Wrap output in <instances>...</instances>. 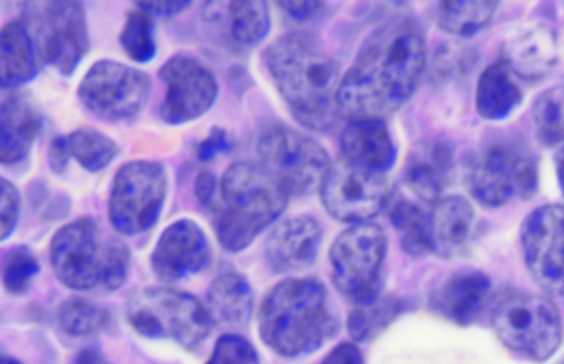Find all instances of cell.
Wrapping results in <instances>:
<instances>
[{"instance_id":"6da1fadb","label":"cell","mask_w":564,"mask_h":364,"mask_svg":"<svg viewBox=\"0 0 564 364\" xmlns=\"http://www.w3.org/2000/svg\"><path fill=\"white\" fill-rule=\"evenodd\" d=\"M427 49L420 26L397 16L370 33L341 76L338 109L348 121L384 119L400 111L420 86Z\"/></svg>"},{"instance_id":"7a4b0ae2","label":"cell","mask_w":564,"mask_h":364,"mask_svg":"<svg viewBox=\"0 0 564 364\" xmlns=\"http://www.w3.org/2000/svg\"><path fill=\"white\" fill-rule=\"evenodd\" d=\"M263 62L299 124L315 132L337 124L340 66L314 36H280L264 49Z\"/></svg>"},{"instance_id":"3957f363","label":"cell","mask_w":564,"mask_h":364,"mask_svg":"<svg viewBox=\"0 0 564 364\" xmlns=\"http://www.w3.org/2000/svg\"><path fill=\"white\" fill-rule=\"evenodd\" d=\"M260 335L284 359L317 352L338 333V317L327 287L314 277L285 279L278 284L261 306Z\"/></svg>"},{"instance_id":"277c9868","label":"cell","mask_w":564,"mask_h":364,"mask_svg":"<svg viewBox=\"0 0 564 364\" xmlns=\"http://www.w3.org/2000/svg\"><path fill=\"white\" fill-rule=\"evenodd\" d=\"M215 201V231L228 253L251 246L270 224L281 217L289 194L260 164L238 162L225 172L220 195Z\"/></svg>"},{"instance_id":"5b68a950","label":"cell","mask_w":564,"mask_h":364,"mask_svg":"<svg viewBox=\"0 0 564 364\" xmlns=\"http://www.w3.org/2000/svg\"><path fill=\"white\" fill-rule=\"evenodd\" d=\"M50 263L56 279L68 289L115 293L128 279L131 253L124 241L106 234L91 218H82L56 231Z\"/></svg>"},{"instance_id":"8992f818","label":"cell","mask_w":564,"mask_h":364,"mask_svg":"<svg viewBox=\"0 0 564 364\" xmlns=\"http://www.w3.org/2000/svg\"><path fill=\"white\" fill-rule=\"evenodd\" d=\"M128 320L149 340H169L187 352L210 337L214 322L207 306L184 290L145 287L129 299Z\"/></svg>"},{"instance_id":"52a82bcc","label":"cell","mask_w":564,"mask_h":364,"mask_svg":"<svg viewBox=\"0 0 564 364\" xmlns=\"http://www.w3.org/2000/svg\"><path fill=\"white\" fill-rule=\"evenodd\" d=\"M492 329L503 346L533 362H546L558 352L563 320L552 299L536 294L512 293L497 302Z\"/></svg>"},{"instance_id":"ba28073f","label":"cell","mask_w":564,"mask_h":364,"mask_svg":"<svg viewBox=\"0 0 564 364\" xmlns=\"http://www.w3.org/2000/svg\"><path fill=\"white\" fill-rule=\"evenodd\" d=\"M467 180L470 194L484 207L530 200L539 190V161L532 151L513 142L490 144L474 155Z\"/></svg>"},{"instance_id":"9c48e42d","label":"cell","mask_w":564,"mask_h":364,"mask_svg":"<svg viewBox=\"0 0 564 364\" xmlns=\"http://www.w3.org/2000/svg\"><path fill=\"white\" fill-rule=\"evenodd\" d=\"M257 151L261 167L276 178L289 197L314 194L332 164L318 142L289 125H271L261 132Z\"/></svg>"},{"instance_id":"30bf717a","label":"cell","mask_w":564,"mask_h":364,"mask_svg":"<svg viewBox=\"0 0 564 364\" xmlns=\"http://www.w3.org/2000/svg\"><path fill=\"white\" fill-rule=\"evenodd\" d=\"M388 243L378 224L358 223L332 244V279L341 296L351 302L380 294Z\"/></svg>"},{"instance_id":"8fae6325","label":"cell","mask_w":564,"mask_h":364,"mask_svg":"<svg viewBox=\"0 0 564 364\" xmlns=\"http://www.w3.org/2000/svg\"><path fill=\"white\" fill-rule=\"evenodd\" d=\"M167 172L158 162H129L119 168L109 197V221L119 234L152 230L167 197Z\"/></svg>"},{"instance_id":"7c38bea8","label":"cell","mask_w":564,"mask_h":364,"mask_svg":"<svg viewBox=\"0 0 564 364\" xmlns=\"http://www.w3.org/2000/svg\"><path fill=\"white\" fill-rule=\"evenodd\" d=\"M23 16L30 26L40 58L62 76H72L89 52L86 10L82 2L30 3Z\"/></svg>"},{"instance_id":"4fadbf2b","label":"cell","mask_w":564,"mask_h":364,"mask_svg":"<svg viewBox=\"0 0 564 364\" xmlns=\"http://www.w3.org/2000/svg\"><path fill=\"white\" fill-rule=\"evenodd\" d=\"M388 184V172L365 167L340 155L322 180V205L341 223H367L383 210Z\"/></svg>"},{"instance_id":"5bb4252c","label":"cell","mask_w":564,"mask_h":364,"mask_svg":"<svg viewBox=\"0 0 564 364\" xmlns=\"http://www.w3.org/2000/svg\"><path fill=\"white\" fill-rule=\"evenodd\" d=\"M149 95L151 79L144 71L112 59L96 62L78 88L86 111L106 122L131 121L141 114Z\"/></svg>"},{"instance_id":"9a60e30c","label":"cell","mask_w":564,"mask_h":364,"mask_svg":"<svg viewBox=\"0 0 564 364\" xmlns=\"http://www.w3.org/2000/svg\"><path fill=\"white\" fill-rule=\"evenodd\" d=\"M523 260L535 283L553 297H564V205H543L520 230Z\"/></svg>"},{"instance_id":"2e32d148","label":"cell","mask_w":564,"mask_h":364,"mask_svg":"<svg viewBox=\"0 0 564 364\" xmlns=\"http://www.w3.org/2000/svg\"><path fill=\"white\" fill-rule=\"evenodd\" d=\"M159 76L167 85L161 106V119L167 124H187L202 118L217 99V79L191 56L178 55L169 59Z\"/></svg>"},{"instance_id":"e0dca14e","label":"cell","mask_w":564,"mask_h":364,"mask_svg":"<svg viewBox=\"0 0 564 364\" xmlns=\"http://www.w3.org/2000/svg\"><path fill=\"white\" fill-rule=\"evenodd\" d=\"M151 263L165 283L187 279L210 266V241L195 221H175L159 238Z\"/></svg>"},{"instance_id":"ac0fdd59","label":"cell","mask_w":564,"mask_h":364,"mask_svg":"<svg viewBox=\"0 0 564 364\" xmlns=\"http://www.w3.org/2000/svg\"><path fill=\"white\" fill-rule=\"evenodd\" d=\"M322 244V228L315 218L282 220L271 231L264 246L268 266L278 274L297 273L315 263Z\"/></svg>"},{"instance_id":"d6986e66","label":"cell","mask_w":564,"mask_h":364,"mask_svg":"<svg viewBox=\"0 0 564 364\" xmlns=\"http://www.w3.org/2000/svg\"><path fill=\"white\" fill-rule=\"evenodd\" d=\"M502 62L520 78H546L558 65V40L546 23H527L512 33L502 46Z\"/></svg>"},{"instance_id":"ffe728a7","label":"cell","mask_w":564,"mask_h":364,"mask_svg":"<svg viewBox=\"0 0 564 364\" xmlns=\"http://www.w3.org/2000/svg\"><path fill=\"white\" fill-rule=\"evenodd\" d=\"M492 283L487 274L464 269L447 277L430 297V309L436 316L467 327L479 319L489 304Z\"/></svg>"},{"instance_id":"44dd1931","label":"cell","mask_w":564,"mask_h":364,"mask_svg":"<svg viewBox=\"0 0 564 364\" xmlns=\"http://www.w3.org/2000/svg\"><path fill=\"white\" fill-rule=\"evenodd\" d=\"M476 233V211L464 197H443L431 205L427 234L431 254L453 260L466 253Z\"/></svg>"},{"instance_id":"7402d4cb","label":"cell","mask_w":564,"mask_h":364,"mask_svg":"<svg viewBox=\"0 0 564 364\" xmlns=\"http://www.w3.org/2000/svg\"><path fill=\"white\" fill-rule=\"evenodd\" d=\"M42 129V111L30 96L12 95L0 101V164L25 161Z\"/></svg>"},{"instance_id":"603a6c76","label":"cell","mask_w":564,"mask_h":364,"mask_svg":"<svg viewBox=\"0 0 564 364\" xmlns=\"http://www.w3.org/2000/svg\"><path fill=\"white\" fill-rule=\"evenodd\" d=\"M454 177L453 148L446 142L430 139L411 152L404 181L424 203L434 205L444 197Z\"/></svg>"},{"instance_id":"cb8c5ba5","label":"cell","mask_w":564,"mask_h":364,"mask_svg":"<svg viewBox=\"0 0 564 364\" xmlns=\"http://www.w3.org/2000/svg\"><path fill=\"white\" fill-rule=\"evenodd\" d=\"M39 46L25 20H13L0 30V89L29 85L40 71Z\"/></svg>"},{"instance_id":"d4e9b609","label":"cell","mask_w":564,"mask_h":364,"mask_svg":"<svg viewBox=\"0 0 564 364\" xmlns=\"http://www.w3.org/2000/svg\"><path fill=\"white\" fill-rule=\"evenodd\" d=\"M341 154L375 170L388 172L397 162V145L384 121L355 119L340 135Z\"/></svg>"},{"instance_id":"484cf974","label":"cell","mask_w":564,"mask_h":364,"mask_svg":"<svg viewBox=\"0 0 564 364\" xmlns=\"http://www.w3.org/2000/svg\"><path fill=\"white\" fill-rule=\"evenodd\" d=\"M205 306L214 326L230 330L245 329L253 317V289L241 274H221L212 283Z\"/></svg>"},{"instance_id":"4316f807","label":"cell","mask_w":564,"mask_h":364,"mask_svg":"<svg viewBox=\"0 0 564 364\" xmlns=\"http://www.w3.org/2000/svg\"><path fill=\"white\" fill-rule=\"evenodd\" d=\"M208 22L221 23L231 42L240 46H254L267 38L271 30L270 10L260 0L207 3Z\"/></svg>"},{"instance_id":"83f0119b","label":"cell","mask_w":564,"mask_h":364,"mask_svg":"<svg viewBox=\"0 0 564 364\" xmlns=\"http://www.w3.org/2000/svg\"><path fill=\"white\" fill-rule=\"evenodd\" d=\"M522 99V89L502 59L492 63L480 75L477 82L476 108L480 118L486 121H502L509 118L510 112L519 108Z\"/></svg>"},{"instance_id":"f1b7e54d","label":"cell","mask_w":564,"mask_h":364,"mask_svg":"<svg viewBox=\"0 0 564 364\" xmlns=\"http://www.w3.org/2000/svg\"><path fill=\"white\" fill-rule=\"evenodd\" d=\"M403 312V300L394 296H377L354 302L347 320L348 333L357 343H370L381 335Z\"/></svg>"},{"instance_id":"f546056e","label":"cell","mask_w":564,"mask_h":364,"mask_svg":"<svg viewBox=\"0 0 564 364\" xmlns=\"http://www.w3.org/2000/svg\"><path fill=\"white\" fill-rule=\"evenodd\" d=\"M497 7V2H437L434 19L451 35L473 36L492 23Z\"/></svg>"},{"instance_id":"4dcf8cb0","label":"cell","mask_w":564,"mask_h":364,"mask_svg":"<svg viewBox=\"0 0 564 364\" xmlns=\"http://www.w3.org/2000/svg\"><path fill=\"white\" fill-rule=\"evenodd\" d=\"M390 220L401 238L404 253L413 257L426 256L430 251L427 211L408 198H398L390 210Z\"/></svg>"},{"instance_id":"1f68e13d","label":"cell","mask_w":564,"mask_h":364,"mask_svg":"<svg viewBox=\"0 0 564 364\" xmlns=\"http://www.w3.org/2000/svg\"><path fill=\"white\" fill-rule=\"evenodd\" d=\"M59 329L72 339H86L102 332L111 323V313L106 307L91 300L73 299L63 300L56 312Z\"/></svg>"},{"instance_id":"d6a6232c","label":"cell","mask_w":564,"mask_h":364,"mask_svg":"<svg viewBox=\"0 0 564 364\" xmlns=\"http://www.w3.org/2000/svg\"><path fill=\"white\" fill-rule=\"evenodd\" d=\"M72 157L91 174L105 170L119 154L118 144L95 129H76L68 135Z\"/></svg>"},{"instance_id":"836d02e7","label":"cell","mask_w":564,"mask_h":364,"mask_svg":"<svg viewBox=\"0 0 564 364\" xmlns=\"http://www.w3.org/2000/svg\"><path fill=\"white\" fill-rule=\"evenodd\" d=\"M536 135L545 147L564 142V86H553L533 102Z\"/></svg>"},{"instance_id":"e575fe53","label":"cell","mask_w":564,"mask_h":364,"mask_svg":"<svg viewBox=\"0 0 564 364\" xmlns=\"http://www.w3.org/2000/svg\"><path fill=\"white\" fill-rule=\"evenodd\" d=\"M119 43L132 62L149 63L154 59L158 45H155L152 16L144 10H132L126 19L124 29L119 35Z\"/></svg>"},{"instance_id":"d590c367","label":"cell","mask_w":564,"mask_h":364,"mask_svg":"<svg viewBox=\"0 0 564 364\" xmlns=\"http://www.w3.org/2000/svg\"><path fill=\"white\" fill-rule=\"evenodd\" d=\"M39 260L26 247H17L9 254L3 266L2 283L7 293L13 296L25 294L39 276Z\"/></svg>"},{"instance_id":"8d00e7d4","label":"cell","mask_w":564,"mask_h":364,"mask_svg":"<svg viewBox=\"0 0 564 364\" xmlns=\"http://www.w3.org/2000/svg\"><path fill=\"white\" fill-rule=\"evenodd\" d=\"M257 349L250 340L238 333H225L218 339L208 364L258 363Z\"/></svg>"},{"instance_id":"74e56055","label":"cell","mask_w":564,"mask_h":364,"mask_svg":"<svg viewBox=\"0 0 564 364\" xmlns=\"http://www.w3.org/2000/svg\"><path fill=\"white\" fill-rule=\"evenodd\" d=\"M20 217V194L15 185L0 177V243L15 231Z\"/></svg>"},{"instance_id":"f35d334b","label":"cell","mask_w":564,"mask_h":364,"mask_svg":"<svg viewBox=\"0 0 564 364\" xmlns=\"http://www.w3.org/2000/svg\"><path fill=\"white\" fill-rule=\"evenodd\" d=\"M234 148V141L230 134L225 129L215 128L204 142L197 147V157L200 162H210L225 152H230Z\"/></svg>"},{"instance_id":"ab89813d","label":"cell","mask_w":564,"mask_h":364,"mask_svg":"<svg viewBox=\"0 0 564 364\" xmlns=\"http://www.w3.org/2000/svg\"><path fill=\"white\" fill-rule=\"evenodd\" d=\"M218 180L212 172H202L195 180V197L200 207L212 210L218 197Z\"/></svg>"},{"instance_id":"60d3db41","label":"cell","mask_w":564,"mask_h":364,"mask_svg":"<svg viewBox=\"0 0 564 364\" xmlns=\"http://www.w3.org/2000/svg\"><path fill=\"white\" fill-rule=\"evenodd\" d=\"M278 5L295 22H311L325 10L324 2H280Z\"/></svg>"},{"instance_id":"b9f144b4","label":"cell","mask_w":564,"mask_h":364,"mask_svg":"<svg viewBox=\"0 0 564 364\" xmlns=\"http://www.w3.org/2000/svg\"><path fill=\"white\" fill-rule=\"evenodd\" d=\"M69 157H72V152H69L68 137L58 135V137L53 139L48 147V165L53 174H65Z\"/></svg>"},{"instance_id":"7bdbcfd3","label":"cell","mask_w":564,"mask_h":364,"mask_svg":"<svg viewBox=\"0 0 564 364\" xmlns=\"http://www.w3.org/2000/svg\"><path fill=\"white\" fill-rule=\"evenodd\" d=\"M325 364H360L365 363L360 349L355 343H340L337 349L332 350L324 359Z\"/></svg>"},{"instance_id":"ee69618b","label":"cell","mask_w":564,"mask_h":364,"mask_svg":"<svg viewBox=\"0 0 564 364\" xmlns=\"http://www.w3.org/2000/svg\"><path fill=\"white\" fill-rule=\"evenodd\" d=\"M191 2H141L138 3V9L144 10L151 16H161V19H169V16L178 15L185 9H191Z\"/></svg>"},{"instance_id":"f6af8a7d","label":"cell","mask_w":564,"mask_h":364,"mask_svg":"<svg viewBox=\"0 0 564 364\" xmlns=\"http://www.w3.org/2000/svg\"><path fill=\"white\" fill-rule=\"evenodd\" d=\"M75 363H106V359L98 350L85 349L76 355Z\"/></svg>"},{"instance_id":"bcb514c9","label":"cell","mask_w":564,"mask_h":364,"mask_svg":"<svg viewBox=\"0 0 564 364\" xmlns=\"http://www.w3.org/2000/svg\"><path fill=\"white\" fill-rule=\"evenodd\" d=\"M556 174H558L560 188L564 195V147L556 155Z\"/></svg>"},{"instance_id":"7dc6e473","label":"cell","mask_w":564,"mask_h":364,"mask_svg":"<svg viewBox=\"0 0 564 364\" xmlns=\"http://www.w3.org/2000/svg\"><path fill=\"white\" fill-rule=\"evenodd\" d=\"M12 363H20V360L13 359V356L7 355V353H0V364Z\"/></svg>"},{"instance_id":"c3c4849f","label":"cell","mask_w":564,"mask_h":364,"mask_svg":"<svg viewBox=\"0 0 564 364\" xmlns=\"http://www.w3.org/2000/svg\"><path fill=\"white\" fill-rule=\"evenodd\" d=\"M563 362H564V360H563Z\"/></svg>"}]
</instances>
